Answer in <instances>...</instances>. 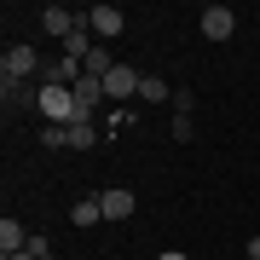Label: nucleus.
<instances>
[{"mask_svg": "<svg viewBox=\"0 0 260 260\" xmlns=\"http://www.w3.org/2000/svg\"><path fill=\"white\" fill-rule=\"evenodd\" d=\"M70 93H75V104H81V116H93V110H99V99H104V81H99V75H81Z\"/></svg>", "mask_w": 260, "mask_h": 260, "instance_id": "8", "label": "nucleus"}, {"mask_svg": "<svg viewBox=\"0 0 260 260\" xmlns=\"http://www.w3.org/2000/svg\"><path fill=\"white\" fill-rule=\"evenodd\" d=\"M99 220H104V203H99V197H81V203L70 208V225H81V232H87V225H99Z\"/></svg>", "mask_w": 260, "mask_h": 260, "instance_id": "9", "label": "nucleus"}, {"mask_svg": "<svg viewBox=\"0 0 260 260\" xmlns=\"http://www.w3.org/2000/svg\"><path fill=\"white\" fill-rule=\"evenodd\" d=\"M156 260H185V254H179V249H168V254H156Z\"/></svg>", "mask_w": 260, "mask_h": 260, "instance_id": "17", "label": "nucleus"}, {"mask_svg": "<svg viewBox=\"0 0 260 260\" xmlns=\"http://www.w3.org/2000/svg\"><path fill=\"white\" fill-rule=\"evenodd\" d=\"M18 249H29V232L18 220H0V254H18Z\"/></svg>", "mask_w": 260, "mask_h": 260, "instance_id": "10", "label": "nucleus"}, {"mask_svg": "<svg viewBox=\"0 0 260 260\" xmlns=\"http://www.w3.org/2000/svg\"><path fill=\"white\" fill-rule=\"evenodd\" d=\"M197 110V99H191V87H174V116H191Z\"/></svg>", "mask_w": 260, "mask_h": 260, "instance_id": "14", "label": "nucleus"}, {"mask_svg": "<svg viewBox=\"0 0 260 260\" xmlns=\"http://www.w3.org/2000/svg\"><path fill=\"white\" fill-rule=\"evenodd\" d=\"M139 99H145V104H174V87L156 81V75H145V81H139Z\"/></svg>", "mask_w": 260, "mask_h": 260, "instance_id": "12", "label": "nucleus"}, {"mask_svg": "<svg viewBox=\"0 0 260 260\" xmlns=\"http://www.w3.org/2000/svg\"><path fill=\"white\" fill-rule=\"evenodd\" d=\"M41 29H47L52 41H70L75 29H81V18H75L70 6H47V12H41Z\"/></svg>", "mask_w": 260, "mask_h": 260, "instance_id": "4", "label": "nucleus"}, {"mask_svg": "<svg viewBox=\"0 0 260 260\" xmlns=\"http://www.w3.org/2000/svg\"><path fill=\"white\" fill-rule=\"evenodd\" d=\"M139 81H145V75L133 70V64H116L110 75H104V99H133V93H139Z\"/></svg>", "mask_w": 260, "mask_h": 260, "instance_id": "2", "label": "nucleus"}, {"mask_svg": "<svg viewBox=\"0 0 260 260\" xmlns=\"http://www.w3.org/2000/svg\"><path fill=\"white\" fill-rule=\"evenodd\" d=\"M64 139H70V150H93V145H99V133H93V121H70Z\"/></svg>", "mask_w": 260, "mask_h": 260, "instance_id": "11", "label": "nucleus"}, {"mask_svg": "<svg viewBox=\"0 0 260 260\" xmlns=\"http://www.w3.org/2000/svg\"><path fill=\"white\" fill-rule=\"evenodd\" d=\"M81 70H87V75H99V81H104V75L116 70V58L104 52V47H93V52H87V64H81Z\"/></svg>", "mask_w": 260, "mask_h": 260, "instance_id": "13", "label": "nucleus"}, {"mask_svg": "<svg viewBox=\"0 0 260 260\" xmlns=\"http://www.w3.org/2000/svg\"><path fill=\"white\" fill-rule=\"evenodd\" d=\"M232 29H237V12L232 6H203V35L208 41H232Z\"/></svg>", "mask_w": 260, "mask_h": 260, "instance_id": "3", "label": "nucleus"}, {"mask_svg": "<svg viewBox=\"0 0 260 260\" xmlns=\"http://www.w3.org/2000/svg\"><path fill=\"white\" fill-rule=\"evenodd\" d=\"M121 23H127V18H121V6H93V12H87V29L99 35V47H104L110 35H121Z\"/></svg>", "mask_w": 260, "mask_h": 260, "instance_id": "5", "label": "nucleus"}, {"mask_svg": "<svg viewBox=\"0 0 260 260\" xmlns=\"http://www.w3.org/2000/svg\"><path fill=\"white\" fill-rule=\"evenodd\" d=\"M35 104H41V116H47L52 127H70V121H87L70 87H41V99H35Z\"/></svg>", "mask_w": 260, "mask_h": 260, "instance_id": "1", "label": "nucleus"}, {"mask_svg": "<svg viewBox=\"0 0 260 260\" xmlns=\"http://www.w3.org/2000/svg\"><path fill=\"white\" fill-rule=\"evenodd\" d=\"M0 260H41V254H29V249H18V254H0Z\"/></svg>", "mask_w": 260, "mask_h": 260, "instance_id": "16", "label": "nucleus"}, {"mask_svg": "<svg viewBox=\"0 0 260 260\" xmlns=\"http://www.w3.org/2000/svg\"><path fill=\"white\" fill-rule=\"evenodd\" d=\"M41 260H58V254H41Z\"/></svg>", "mask_w": 260, "mask_h": 260, "instance_id": "18", "label": "nucleus"}, {"mask_svg": "<svg viewBox=\"0 0 260 260\" xmlns=\"http://www.w3.org/2000/svg\"><path fill=\"white\" fill-rule=\"evenodd\" d=\"M29 70H35V47H6V58H0V81H23Z\"/></svg>", "mask_w": 260, "mask_h": 260, "instance_id": "6", "label": "nucleus"}, {"mask_svg": "<svg viewBox=\"0 0 260 260\" xmlns=\"http://www.w3.org/2000/svg\"><path fill=\"white\" fill-rule=\"evenodd\" d=\"M99 203H104V220H127V214L139 208V197H133V191H121V185H110Z\"/></svg>", "mask_w": 260, "mask_h": 260, "instance_id": "7", "label": "nucleus"}, {"mask_svg": "<svg viewBox=\"0 0 260 260\" xmlns=\"http://www.w3.org/2000/svg\"><path fill=\"white\" fill-rule=\"evenodd\" d=\"M243 254H249V260H260V237H249V249H243Z\"/></svg>", "mask_w": 260, "mask_h": 260, "instance_id": "15", "label": "nucleus"}]
</instances>
